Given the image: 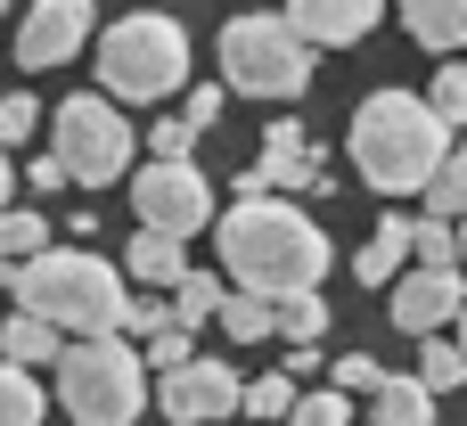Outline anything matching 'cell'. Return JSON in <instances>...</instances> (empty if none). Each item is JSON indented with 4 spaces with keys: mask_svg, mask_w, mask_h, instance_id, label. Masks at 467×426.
Returning a JSON list of instances; mask_svg holds the SVG:
<instances>
[{
    "mask_svg": "<svg viewBox=\"0 0 467 426\" xmlns=\"http://www.w3.org/2000/svg\"><path fill=\"white\" fill-rule=\"evenodd\" d=\"M213 246H222V279L238 296L287 304V296H320V279H328V238L287 197H238L213 222Z\"/></svg>",
    "mask_w": 467,
    "mask_h": 426,
    "instance_id": "cell-1",
    "label": "cell"
},
{
    "mask_svg": "<svg viewBox=\"0 0 467 426\" xmlns=\"http://www.w3.org/2000/svg\"><path fill=\"white\" fill-rule=\"evenodd\" d=\"M345 148H353V172H361L378 197H427V189L443 181V164L460 156V148H451V123L435 115L427 90H369V99L353 107Z\"/></svg>",
    "mask_w": 467,
    "mask_h": 426,
    "instance_id": "cell-2",
    "label": "cell"
},
{
    "mask_svg": "<svg viewBox=\"0 0 467 426\" xmlns=\"http://www.w3.org/2000/svg\"><path fill=\"white\" fill-rule=\"evenodd\" d=\"M16 312L49 320L66 345H107V337L131 328V287H123V271H115L107 255H90V246H49L41 263L16 271Z\"/></svg>",
    "mask_w": 467,
    "mask_h": 426,
    "instance_id": "cell-3",
    "label": "cell"
},
{
    "mask_svg": "<svg viewBox=\"0 0 467 426\" xmlns=\"http://www.w3.org/2000/svg\"><path fill=\"white\" fill-rule=\"evenodd\" d=\"M99 90L115 107H148V99H172L189 82V33L164 16V8H131L99 33Z\"/></svg>",
    "mask_w": 467,
    "mask_h": 426,
    "instance_id": "cell-4",
    "label": "cell"
},
{
    "mask_svg": "<svg viewBox=\"0 0 467 426\" xmlns=\"http://www.w3.org/2000/svg\"><path fill=\"white\" fill-rule=\"evenodd\" d=\"M156 394V369L131 337H107V345H66L57 361V410L74 426H131Z\"/></svg>",
    "mask_w": 467,
    "mask_h": 426,
    "instance_id": "cell-5",
    "label": "cell"
},
{
    "mask_svg": "<svg viewBox=\"0 0 467 426\" xmlns=\"http://www.w3.org/2000/svg\"><path fill=\"white\" fill-rule=\"evenodd\" d=\"M213 57H222V82L246 90V99H296L312 82V41L287 25V8L230 16L222 41H213Z\"/></svg>",
    "mask_w": 467,
    "mask_h": 426,
    "instance_id": "cell-6",
    "label": "cell"
},
{
    "mask_svg": "<svg viewBox=\"0 0 467 426\" xmlns=\"http://www.w3.org/2000/svg\"><path fill=\"white\" fill-rule=\"evenodd\" d=\"M131 115L107 99V90H74L49 107V156L66 164V181L82 189H107V181H131Z\"/></svg>",
    "mask_w": 467,
    "mask_h": 426,
    "instance_id": "cell-7",
    "label": "cell"
},
{
    "mask_svg": "<svg viewBox=\"0 0 467 426\" xmlns=\"http://www.w3.org/2000/svg\"><path fill=\"white\" fill-rule=\"evenodd\" d=\"M131 205H140V230H156V238H197V230H213L222 222V205H213V181L197 172V164H140L131 172Z\"/></svg>",
    "mask_w": 467,
    "mask_h": 426,
    "instance_id": "cell-8",
    "label": "cell"
},
{
    "mask_svg": "<svg viewBox=\"0 0 467 426\" xmlns=\"http://www.w3.org/2000/svg\"><path fill=\"white\" fill-rule=\"evenodd\" d=\"M238 189H246V197H287V189H304V197H337V181H328V148H312L296 115H271L263 156L246 164Z\"/></svg>",
    "mask_w": 467,
    "mask_h": 426,
    "instance_id": "cell-9",
    "label": "cell"
},
{
    "mask_svg": "<svg viewBox=\"0 0 467 426\" xmlns=\"http://www.w3.org/2000/svg\"><path fill=\"white\" fill-rule=\"evenodd\" d=\"M99 33H107V25H99L90 0H33V8L16 16V66H25V74H49V66L82 57Z\"/></svg>",
    "mask_w": 467,
    "mask_h": 426,
    "instance_id": "cell-10",
    "label": "cell"
},
{
    "mask_svg": "<svg viewBox=\"0 0 467 426\" xmlns=\"http://www.w3.org/2000/svg\"><path fill=\"white\" fill-rule=\"evenodd\" d=\"M156 402L172 426H213V419H238L246 410V378L230 361H197L181 378H156Z\"/></svg>",
    "mask_w": 467,
    "mask_h": 426,
    "instance_id": "cell-11",
    "label": "cell"
},
{
    "mask_svg": "<svg viewBox=\"0 0 467 426\" xmlns=\"http://www.w3.org/2000/svg\"><path fill=\"white\" fill-rule=\"evenodd\" d=\"M460 312H467V279L460 271H410V279L394 287V312H386V320H394L402 337L427 345V337L460 328Z\"/></svg>",
    "mask_w": 467,
    "mask_h": 426,
    "instance_id": "cell-12",
    "label": "cell"
},
{
    "mask_svg": "<svg viewBox=\"0 0 467 426\" xmlns=\"http://www.w3.org/2000/svg\"><path fill=\"white\" fill-rule=\"evenodd\" d=\"M287 25H296L312 49H345V41H361V33L378 25V0H296Z\"/></svg>",
    "mask_w": 467,
    "mask_h": 426,
    "instance_id": "cell-13",
    "label": "cell"
},
{
    "mask_svg": "<svg viewBox=\"0 0 467 426\" xmlns=\"http://www.w3.org/2000/svg\"><path fill=\"white\" fill-rule=\"evenodd\" d=\"M410 255H419V222L386 213V222H378V238L353 255V279H361V287H386V296H394V287L410 279Z\"/></svg>",
    "mask_w": 467,
    "mask_h": 426,
    "instance_id": "cell-14",
    "label": "cell"
},
{
    "mask_svg": "<svg viewBox=\"0 0 467 426\" xmlns=\"http://www.w3.org/2000/svg\"><path fill=\"white\" fill-rule=\"evenodd\" d=\"M0 361H16V369H57V361H66V337H57L49 320H33V312H8V320H0Z\"/></svg>",
    "mask_w": 467,
    "mask_h": 426,
    "instance_id": "cell-15",
    "label": "cell"
},
{
    "mask_svg": "<svg viewBox=\"0 0 467 426\" xmlns=\"http://www.w3.org/2000/svg\"><path fill=\"white\" fill-rule=\"evenodd\" d=\"M402 25L419 49H443V66H451V49H467V0H410Z\"/></svg>",
    "mask_w": 467,
    "mask_h": 426,
    "instance_id": "cell-16",
    "label": "cell"
},
{
    "mask_svg": "<svg viewBox=\"0 0 467 426\" xmlns=\"http://www.w3.org/2000/svg\"><path fill=\"white\" fill-rule=\"evenodd\" d=\"M123 263H131L140 287H164V296L189 279V246H181V238H156V230H140V238L123 246Z\"/></svg>",
    "mask_w": 467,
    "mask_h": 426,
    "instance_id": "cell-17",
    "label": "cell"
},
{
    "mask_svg": "<svg viewBox=\"0 0 467 426\" xmlns=\"http://www.w3.org/2000/svg\"><path fill=\"white\" fill-rule=\"evenodd\" d=\"M222 304H230V279H222V271H189V279L172 287V328H189V337H197V328H213V320H222Z\"/></svg>",
    "mask_w": 467,
    "mask_h": 426,
    "instance_id": "cell-18",
    "label": "cell"
},
{
    "mask_svg": "<svg viewBox=\"0 0 467 426\" xmlns=\"http://www.w3.org/2000/svg\"><path fill=\"white\" fill-rule=\"evenodd\" d=\"M369 419L378 426H435V386L410 369V378H386V394L369 402Z\"/></svg>",
    "mask_w": 467,
    "mask_h": 426,
    "instance_id": "cell-19",
    "label": "cell"
},
{
    "mask_svg": "<svg viewBox=\"0 0 467 426\" xmlns=\"http://www.w3.org/2000/svg\"><path fill=\"white\" fill-rule=\"evenodd\" d=\"M41 410H49L41 378L16 369V361H0V426H41Z\"/></svg>",
    "mask_w": 467,
    "mask_h": 426,
    "instance_id": "cell-20",
    "label": "cell"
},
{
    "mask_svg": "<svg viewBox=\"0 0 467 426\" xmlns=\"http://www.w3.org/2000/svg\"><path fill=\"white\" fill-rule=\"evenodd\" d=\"M41 255H49V222L25 213V205H8V213H0V263L25 271V263H41Z\"/></svg>",
    "mask_w": 467,
    "mask_h": 426,
    "instance_id": "cell-21",
    "label": "cell"
},
{
    "mask_svg": "<svg viewBox=\"0 0 467 426\" xmlns=\"http://www.w3.org/2000/svg\"><path fill=\"white\" fill-rule=\"evenodd\" d=\"M222 328H230L238 345H263V337H279V304H271V296H238V287H230Z\"/></svg>",
    "mask_w": 467,
    "mask_h": 426,
    "instance_id": "cell-22",
    "label": "cell"
},
{
    "mask_svg": "<svg viewBox=\"0 0 467 426\" xmlns=\"http://www.w3.org/2000/svg\"><path fill=\"white\" fill-rule=\"evenodd\" d=\"M419 378H427L435 394H460L467 386V353L451 345V337H427V345H419Z\"/></svg>",
    "mask_w": 467,
    "mask_h": 426,
    "instance_id": "cell-23",
    "label": "cell"
},
{
    "mask_svg": "<svg viewBox=\"0 0 467 426\" xmlns=\"http://www.w3.org/2000/svg\"><path fill=\"white\" fill-rule=\"evenodd\" d=\"M296 410H304V386H296L287 369H279V378H254V386H246V419H296Z\"/></svg>",
    "mask_w": 467,
    "mask_h": 426,
    "instance_id": "cell-24",
    "label": "cell"
},
{
    "mask_svg": "<svg viewBox=\"0 0 467 426\" xmlns=\"http://www.w3.org/2000/svg\"><path fill=\"white\" fill-rule=\"evenodd\" d=\"M427 213H435V222H451V230L467 222V140H460V156L443 164V181L427 189Z\"/></svg>",
    "mask_w": 467,
    "mask_h": 426,
    "instance_id": "cell-25",
    "label": "cell"
},
{
    "mask_svg": "<svg viewBox=\"0 0 467 426\" xmlns=\"http://www.w3.org/2000/svg\"><path fill=\"white\" fill-rule=\"evenodd\" d=\"M320 328H328V296H287L279 304V337L287 345H320Z\"/></svg>",
    "mask_w": 467,
    "mask_h": 426,
    "instance_id": "cell-26",
    "label": "cell"
},
{
    "mask_svg": "<svg viewBox=\"0 0 467 426\" xmlns=\"http://www.w3.org/2000/svg\"><path fill=\"white\" fill-rule=\"evenodd\" d=\"M460 230L451 222H435V213H419V271H460Z\"/></svg>",
    "mask_w": 467,
    "mask_h": 426,
    "instance_id": "cell-27",
    "label": "cell"
},
{
    "mask_svg": "<svg viewBox=\"0 0 467 426\" xmlns=\"http://www.w3.org/2000/svg\"><path fill=\"white\" fill-rule=\"evenodd\" d=\"M328 378H337V394H353V402H378V394H386V378H394V369H378V361H369V353H345V361H337V369H328Z\"/></svg>",
    "mask_w": 467,
    "mask_h": 426,
    "instance_id": "cell-28",
    "label": "cell"
},
{
    "mask_svg": "<svg viewBox=\"0 0 467 426\" xmlns=\"http://www.w3.org/2000/svg\"><path fill=\"white\" fill-rule=\"evenodd\" d=\"M41 115H49L41 99H25V90H8V99H0V148H16V140H33V131H41Z\"/></svg>",
    "mask_w": 467,
    "mask_h": 426,
    "instance_id": "cell-29",
    "label": "cell"
},
{
    "mask_svg": "<svg viewBox=\"0 0 467 426\" xmlns=\"http://www.w3.org/2000/svg\"><path fill=\"white\" fill-rule=\"evenodd\" d=\"M296 426H353V394L312 386V394H304V410H296Z\"/></svg>",
    "mask_w": 467,
    "mask_h": 426,
    "instance_id": "cell-30",
    "label": "cell"
},
{
    "mask_svg": "<svg viewBox=\"0 0 467 426\" xmlns=\"http://www.w3.org/2000/svg\"><path fill=\"white\" fill-rule=\"evenodd\" d=\"M148 148H156V164H189V148H197V131H189V115H156V131H148Z\"/></svg>",
    "mask_w": 467,
    "mask_h": 426,
    "instance_id": "cell-31",
    "label": "cell"
},
{
    "mask_svg": "<svg viewBox=\"0 0 467 426\" xmlns=\"http://www.w3.org/2000/svg\"><path fill=\"white\" fill-rule=\"evenodd\" d=\"M427 99H435V115H443V123H467V66H443Z\"/></svg>",
    "mask_w": 467,
    "mask_h": 426,
    "instance_id": "cell-32",
    "label": "cell"
},
{
    "mask_svg": "<svg viewBox=\"0 0 467 426\" xmlns=\"http://www.w3.org/2000/svg\"><path fill=\"white\" fill-rule=\"evenodd\" d=\"M164 328H172V296H131V328H123V337H148V345H156Z\"/></svg>",
    "mask_w": 467,
    "mask_h": 426,
    "instance_id": "cell-33",
    "label": "cell"
},
{
    "mask_svg": "<svg viewBox=\"0 0 467 426\" xmlns=\"http://www.w3.org/2000/svg\"><path fill=\"white\" fill-rule=\"evenodd\" d=\"M222 99H230V82H197V90H189V107H181V115H189V131H213V123H222Z\"/></svg>",
    "mask_w": 467,
    "mask_h": 426,
    "instance_id": "cell-34",
    "label": "cell"
},
{
    "mask_svg": "<svg viewBox=\"0 0 467 426\" xmlns=\"http://www.w3.org/2000/svg\"><path fill=\"white\" fill-rule=\"evenodd\" d=\"M57 181H66L57 156H33V164H25V189H33V197H57Z\"/></svg>",
    "mask_w": 467,
    "mask_h": 426,
    "instance_id": "cell-35",
    "label": "cell"
},
{
    "mask_svg": "<svg viewBox=\"0 0 467 426\" xmlns=\"http://www.w3.org/2000/svg\"><path fill=\"white\" fill-rule=\"evenodd\" d=\"M8 189H25V181H16V164H8V148H0V213H8Z\"/></svg>",
    "mask_w": 467,
    "mask_h": 426,
    "instance_id": "cell-36",
    "label": "cell"
},
{
    "mask_svg": "<svg viewBox=\"0 0 467 426\" xmlns=\"http://www.w3.org/2000/svg\"><path fill=\"white\" fill-rule=\"evenodd\" d=\"M460 353H467V312H460Z\"/></svg>",
    "mask_w": 467,
    "mask_h": 426,
    "instance_id": "cell-37",
    "label": "cell"
},
{
    "mask_svg": "<svg viewBox=\"0 0 467 426\" xmlns=\"http://www.w3.org/2000/svg\"><path fill=\"white\" fill-rule=\"evenodd\" d=\"M460 255H467V222H460Z\"/></svg>",
    "mask_w": 467,
    "mask_h": 426,
    "instance_id": "cell-38",
    "label": "cell"
}]
</instances>
